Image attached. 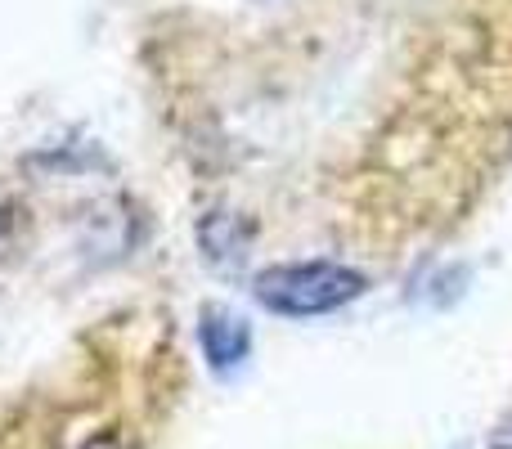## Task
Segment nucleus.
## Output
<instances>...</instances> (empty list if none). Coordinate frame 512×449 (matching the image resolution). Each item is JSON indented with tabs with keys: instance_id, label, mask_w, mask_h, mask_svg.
<instances>
[{
	"instance_id": "f257e3e1",
	"label": "nucleus",
	"mask_w": 512,
	"mask_h": 449,
	"mask_svg": "<svg viewBox=\"0 0 512 449\" xmlns=\"http://www.w3.org/2000/svg\"><path fill=\"white\" fill-rule=\"evenodd\" d=\"M364 288H369V279L337 261H283L256 274V301L274 315L292 319L342 310L346 301L364 297Z\"/></svg>"
},
{
	"instance_id": "f03ea898",
	"label": "nucleus",
	"mask_w": 512,
	"mask_h": 449,
	"mask_svg": "<svg viewBox=\"0 0 512 449\" xmlns=\"http://www.w3.org/2000/svg\"><path fill=\"white\" fill-rule=\"evenodd\" d=\"M198 337H203V355L212 360V369H234L252 346L248 324L234 319L230 310H221V306L203 310V319H198Z\"/></svg>"
},
{
	"instance_id": "7ed1b4c3",
	"label": "nucleus",
	"mask_w": 512,
	"mask_h": 449,
	"mask_svg": "<svg viewBox=\"0 0 512 449\" xmlns=\"http://www.w3.org/2000/svg\"><path fill=\"white\" fill-rule=\"evenodd\" d=\"M490 449H512V418L495 427V436H490Z\"/></svg>"
}]
</instances>
